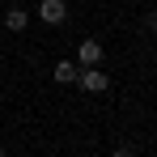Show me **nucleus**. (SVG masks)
<instances>
[{
    "instance_id": "20e7f679",
    "label": "nucleus",
    "mask_w": 157,
    "mask_h": 157,
    "mask_svg": "<svg viewBox=\"0 0 157 157\" xmlns=\"http://www.w3.org/2000/svg\"><path fill=\"white\" fill-rule=\"evenodd\" d=\"M26 26H30V13H26V9H9V13H4V30L26 34Z\"/></svg>"
},
{
    "instance_id": "6e6552de",
    "label": "nucleus",
    "mask_w": 157,
    "mask_h": 157,
    "mask_svg": "<svg viewBox=\"0 0 157 157\" xmlns=\"http://www.w3.org/2000/svg\"><path fill=\"white\" fill-rule=\"evenodd\" d=\"M0 157H4V144H0Z\"/></svg>"
},
{
    "instance_id": "39448f33",
    "label": "nucleus",
    "mask_w": 157,
    "mask_h": 157,
    "mask_svg": "<svg viewBox=\"0 0 157 157\" xmlns=\"http://www.w3.org/2000/svg\"><path fill=\"white\" fill-rule=\"evenodd\" d=\"M55 85H77V64L72 59H59L55 64Z\"/></svg>"
},
{
    "instance_id": "0eeeda50",
    "label": "nucleus",
    "mask_w": 157,
    "mask_h": 157,
    "mask_svg": "<svg viewBox=\"0 0 157 157\" xmlns=\"http://www.w3.org/2000/svg\"><path fill=\"white\" fill-rule=\"evenodd\" d=\"M144 26H149V30L157 34V13H149V17H144Z\"/></svg>"
},
{
    "instance_id": "423d86ee",
    "label": "nucleus",
    "mask_w": 157,
    "mask_h": 157,
    "mask_svg": "<svg viewBox=\"0 0 157 157\" xmlns=\"http://www.w3.org/2000/svg\"><path fill=\"white\" fill-rule=\"evenodd\" d=\"M110 157H132V149H128V144H119V149H115Z\"/></svg>"
},
{
    "instance_id": "f257e3e1",
    "label": "nucleus",
    "mask_w": 157,
    "mask_h": 157,
    "mask_svg": "<svg viewBox=\"0 0 157 157\" xmlns=\"http://www.w3.org/2000/svg\"><path fill=\"white\" fill-rule=\"evenodd\" d=\"M77 85L85 89V94H106V89H110V77H106L98 64H89V68H81V72H77Z\"/></svg>"
},
{
    "instance_id": "7ed1b4c3",
    "label": "nucleus",
    "mask_w": 157,
    "mask_h": 157,
    "mask_svg": "<svg viewBox=\"0 0 157 157\" xmlns=\"http://www.w3.org/2000/svg\"><path fill=\"white\" fill-rule=\"evenodd\" d=\"M77 59L85 64V68H89V64H98V59H102V43H98V38H85V43L77 47Z\"/></svg>"
},
{
    "instance_id": "f03ea898",
    "label": "nucleus",
    "mask_w": 157,
    "mask_h": 157,
    "mask_svg": "<svg viewBox=\"0 0 157 157\" xmlns=\"http://www.w3.org/2000/svg\"><path fill=\"white\" fill-rule=\"evenodd\" d=\"M38 17H43L47 26H64V21H68V4H64V0H43V4H38Z\"/></svg>"
}]
</instances>
